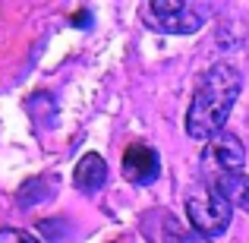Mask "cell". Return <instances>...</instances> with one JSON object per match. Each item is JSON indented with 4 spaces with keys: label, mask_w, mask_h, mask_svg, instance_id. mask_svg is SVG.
Returning a JSON list of instances; mask_svg holds the SVG:
<instances>
[{
    "label": "cell",
    "mask_w": 249,
    "mask_h": 243,
    "mask_svg": "<svg viewBox=\"0 0 249 243\" xmlns=\"http://www.w3.org/2000/svg\"><path fill=\"white\" fill-rule=\"evenodd\" d=\"M240 89H243V76L233 63H212L202 76L193 101H189L186 133L193 139H214L218 133H224V123L240 98Z\"/></svg>",
    "instance_id": "obj_1"
},
{
    "label": "cell",
    "mask_w": 249,
    "mask_h": 243,
    "mask_svg": "<svg viewBox=\"0 0 249 243\" xmlns=\"http://www.w3.org/2000/svg\"><path fill=\"white\" fill-rule=\"evenodd\" d=\"M205 6L183 3V0H152L142 6V19L148 22V29L164 35H193L205 25Z\"/></svg>",
    "instance_id": "obj_2"
},
{
    "label": "cell",
    "mask_w": 249,
    "mask_h": 243,
    "mask_svg": "<svg viewBox=\"0 0 249 243\" xmlns=\"http://www.w3.org/2000/svg\"><path fill=\"white\" fill-rule=\"evenodd\" d=\"M186 218L196 234L212 240V237H221L231 227L233 206L214 187H205V189H196V193L186 196Z\"/></svg>",
    "instance_id": "obj_3"
},
{
    "label": "cell",
    "mask_w": 249,
    "mask_h": 243,
    "mask_svg": "<svg viewBox=\"0 0 249 243\" xmlns=\"http://www.w3.org/2000/svg\"><path fill=\"white\" fill-rule=\"evenodd\" d=\"M161 174V158L155 149L142 146V142H133V146H126V152H123V177H126L129 183H136V187H148V183H155Z\"/></svg>",
    "instance_id": "obj_4"
},
{
    "label": "cell",
    "mask_w": 249,
    "mask_h": 243,
    "mask_svg": "<svg viewBox=\"0 0 249 243\" xmlns=\"http://www.w3.org/2000/svg\"><path fill=\"white\" fill-rule=\"evenodd\" d=\"M208 152H212L214 164H218L224 174H240L243 164H246V149H243V142H240V136L227 133V130L218 133L214 139H208Z\"/></svg>",
    "instance_id": "obj_5"
},
{
    "label": "cell",
    "mask_w": 249,
    "mask_h": 243,
    "mask_svg": "<svg viewBox=\"0 0 249 243\" xmlns=\"http://www.w3.org/2000/svg\"><path fill=\"white\" fill-rule=\"evenodd\" d=\"M73 183L82 189V193H98V189L107 183V164L98 152H85L79 164L73 170Z\"/></svg>",
    "instance_id": "obj_6"
},
{
    "label": "cell",
    "mask_w": 249,
    "mask_h": 243,
    "mask_svg": "<svg viewBox=\"0 0 249 243\" xmlns=\"http://www.w3.org/2000/svg\"><path fill=\"white\" fill-rule=\"evenodd\" d=\"M208 187H214L231 206H240L243 212H249V177L246 174H224V170H218Z\"/></svg>",
    "instance_id": "obj_7"
},
{
    "label": "cell",
    "mask_w": 249,
    "mask_h": 243,
    "mask_svg": "<svg viewBox=\"0 0 249 243\" xmlns=\"http://www.w3.org/2000/svg\"><path fill=\"white\" fill-rule=\"evenodd\" d=\"M51 193H54V189H51V183L44 180V177H32V180L19 189V206H38V202H44Z\"/></svg>",
    "instance_id": "obj_8"
},
{
    "label": "cell",
    "mask_w": 249,
    "mask_h": 243,
    "mask_svg": "<svg viewBox=\"0 0 249 243\" xmlns=\"http://www.w3.org/2000/svg\"><path fill=\"white\" fill-rule=\"evenodd\" d=\"M161 243H212V240L202 237V234H196V231H177V227H167Z\"/></svg>",
    "instance_id": "obj_9"
},
{
    "label": "cell",
    "mask_w": 249,
    "mask_h": 243,
    "mask_svg": "<svg viewBox=\"0 0 249 243\" xmlns=\"http://www.w3.org/2000/svg\"><path fill=\"white\" fill-rule=\"evenodd\" d=\"M0 243H41L35 234L16 231V227H0Z\"/></svg>",
    "instance_id": "obj_10"
}]
</instances>
